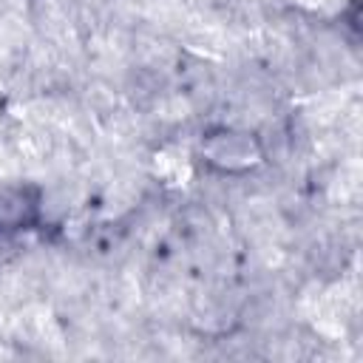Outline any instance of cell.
Returning a JSON list of instances; mask_svg holds the SVG:
<instances>
[{"mask_svg": "<svg viewBox=\"0 0 363 363\" xmlns=\"http://www.w3.org/2000/svg\"><path fill=\"white\" fill-rule=\"evenodd\" d=\"M207 156H210V162H218V159L230 156L227 164H224V170H238V167H247V164L255 162V159H252L255 150H252L250 136H244V133H227V130L210 139Z\"/></svg>", "mask_w": 363, "mask_h": 363, "instance_id": "6da1fadb", "label": "cell"}]
</instances>
